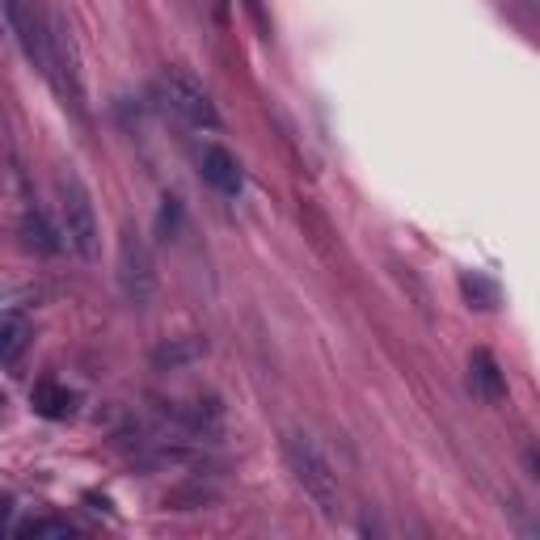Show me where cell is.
<instances>
[{
    "label": "cell",
    "instance_id": "8",
    "mask_svg": "<svg viewBox=\"0 0 540 540\" xmlns=\"http://www.w3.org/2000/svg\"><path fill=\"white\" fill-rule=\"evenodd\" d=\"M178 422H182L190 435H199V439H220L224 410H220L216 397H195L190 405H182V410H178Z\"/></svg>",
    "mask_w": 540,
    "mask_h": 540
},
{
    "label": "cell",
    "instance_id": "10",
    "mask_svg": "<svg viewBox=\"0 0 540 540\" xmlns=\"http://www.w3.org/2000/svg\"><path fill=\"white\" fill-rule=\"evenodd\" d=\"M17 536L22 540H72L76 528L68 519H55V515H34L26 524H17Z\"/></svg>",
    "mask_w": 540,
    "mask_h": 540
},
{
    "label": "cell",
    "instance_id": "11",
    "mask_svg": "<svg viewBox=\"0 0 540 540\" xmlns=\"http://www.w3.org/2000/svg\"><path fill=\"white\" fill-rule=\"evenodd\" d=\"M203 351H207L203 338H173V342H165L157 351V363H161V368H186V363L203 359Z\"/></svg>",
    "mask_w": 540,
    "mask_h": 540
},
{
    "label": "cell",
    "instance_id": "16",
    "mask_svg": "<svg viewBox=\"0 0 540 540\" xmlns=\"http://www.w3.org/2000/svg\"><path fill=\"white\" fill-rule=\"evenodd\" d=\"M245 9H249V13H254V17H258V26L266 30V17H262V5H258V0H245Z\"/></svg>",
    "mask_w": 540,
    "mask_h": 540
},
{
    "label": "cell",
    "instance_id": "14",
    "mask_svg": "<svg viewBox=\"0 0 540 540\" xmlns=\"http://www.w3.org/2000/svg\"><path fill=\"white\" fill-rule=\"evenodd\" d=\"M460 287H465V296L477 304V308H494L498 304V287L490 279H481V275H465L460 279Z\"/></svg>",
    "mask_w": 540,
    "mask_h": 540
},
{
    "label": "cell",
    "instance_id": "6",
    "mask_svg": "<svg viewBox=\"0 0 540 540\" xmlns=\"http://www.w3.org/2000/svg\"><path fill=\"white\" fill-rule=\"evenodd\" d=\"M199 173H203V182L211 190H220L224 199H237L241 190H245V173H241V161L233 157L228 148H203L199 152Z\"/></svg>",
    "mask_w": 540,
    "mask_h": 540
},
{
    "label": "cell",
    "instance_id": "3",
    "mask_svg": "<svg viewBox=\"0 0 540 540\" xmlns=\"http://www.w3.org/2000/svg\"><path fill=\"white\" fill-rule=\"evenodd\" d=\"M47 76L60 89L64 106H72L76 119H85V72H81V51H76V38L64 26V17H51L47 22Z\"/></svg>",
    "mask_w": 540,
    "mask_h": 540
},
{
    "label": "cell",
    "instance_id": "7",
    "mask_svg": "<svg viewBox=\"0 0 540 540\" xmlns=\"http://www.w3.org/2000/svg\"><path fill=\"white\" fill-rule=\"evenodd\" d=\"M469 384H473V393L481 401H490V405H498V401L507 397V376H503V368H498V359L490 351H473V359H469Z\"/></svg>",
    "mask_w": 540,
    "mask_h": 540
},
{
    "label": "cell",
    "instance_id": "12",
    "mask_svg": "<svg viewBox=\"0 0 540 540\" xmlns=\"http://www.w3.org/2000/svg\"><path fill=\"white\" fill-rule=\"evenodd\" d=\"M182 233V199L178 195H165L161 199V211H157V237L161 241H173Z\"/></svg>",
    "mask_w": 540,
    "mask_h": 540
},
{
    "label": "cell",
    "instance_id": "13",
    "mask_svg": "<svg viewBox=\"0 0 540 540\" xmlns=\"http://www.w3.org/2000/svg\"><path fill=\"white\" fill-rule=\"evenodd\" d=\"M26 351V325L13 317H0V359H17Z\"/></svg>",
    "mask_w": 540,
    "mask_h": 540
},
{
    "label": "cell",
    "instance_id": "9",
    "mask_svg": "<svg viewBox=\"0 0 540 540\" xmlns=\"http://www.w3.org/2000/svg\"><path fill=\"white\" fill-rule=\"evenodd\" d=\"M30 405H34V414H43V418H68L72 414V393L55 380H38L34 393H30Z\"/></svg>",
    "mask_w": 540,
    "mask_h": 540
},
{
    "label": "cell",
    "instance_id": "4",
    "mask_svg": "<svg viewBox=\"0 0 540 540\" xmlns=\"http://www.w3.org/2000/svg\"><path fill=\"white\" fill-rule=\"evenodd\" d=\"M114 275H119V292L127 296L131 308H148L157 296V258L144 233L123 228L119 237V254H114Z\"/></svg>",
    "mask_w": 540,
    "mask_h": 540
},
{
    "label": "cell",
    "instance_id": "1",
    "mask_svg": "<svg viewBox=\"0 0 540 540\" xmlns=\"http://www.w3.org/2000/svg\"><path fill=\"white\" fill-rule=\"evenodd\" d=\"M283 465L292 473V481L304 490V498L313 503L321 515H338L342 511V490H338V473L330 469V460L321 456V448L308 435L292 431L283 435Z\"/></svg>",
    "mask_w": 540,
    "mask_h": 540
},
{
    "label": "cell",
    "instance_id": "5",
    "mask_svg": "<svg viewBox=\"0 0 540 540\" xmlns=\"http://www.w3.org/2000/svg\"><path fill=\"white\" fill-rule=\"evenodd\" d=\"M161 93H165L169 110L178 114L182 123L199 127V131H220V110H216V102H211V93H207L190 72L169 68V72L161 76Z\"/></svg>",
    "mask_w": 540,
    "mask_h": 540
},
{
    "label": "cell",
    "instance_id": "15",
    "mask_svg": "<svg viewBox=\"0 0 540 540\" xmlns=\"http://www.w3.org/2000/svg\"><path fill=\"white\" fill-rule=\"evenodd\" d=\"M9 519H13V498L0 494V532H9Z\"/></svg>",
    "mask_w": 540,
    "mask_h": 540
},
{
    "label": "cell",
    "instance_id": "2",
    "mask_svg": "<svg viewBox=\"0 0 540 540\" xmlns=\"http://www.w3.org/2000/svg\"><path fill=\"white\" fill-rule=\"evenodd\" d=\"M60 216H64V241L76 258L93 262L102 245V228H98V211H93V195L89 186L76 178V173H64L60 178Z\"/></svg>",
    "mask_w": 540,
    "mask_h": 540
}]
</instances>
